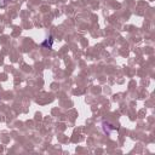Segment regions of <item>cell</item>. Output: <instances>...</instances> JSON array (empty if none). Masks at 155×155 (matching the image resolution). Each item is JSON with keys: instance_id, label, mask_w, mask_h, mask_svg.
I'll return each mask as SVG.
<instances>
[{"instance_id": "cell-1", "label": "cell", "mask_w": 155, "mask_h": 155, "mask_svg": "<svg viewBox=\"0 0 155 155\" xmlns=\"http://www.w3.org/2000/svg\"><path fill=\"white\" fill-rule=\"evenodd\" d=\"M102 128H103V132L107 133V134H110L114 130H115V126L108 121H103L102 122Z\"/></svg>"}, {"instance_id": "cell-2", "label": "cell", "mask_w": 155, "mask_h": 155, "mask_svg": "<svg viewBox=\"0 0 155 155\" xmlns=\"http://www.w3.org/2000/svg\"><path fill=\"white\" fill-rule=\"evenodd\" d=\"M41 46L42 47H45V48H52L53 47V36L52 35H50L48 38H46L42 42H41Z\"/></svg>"}]
</instances>
